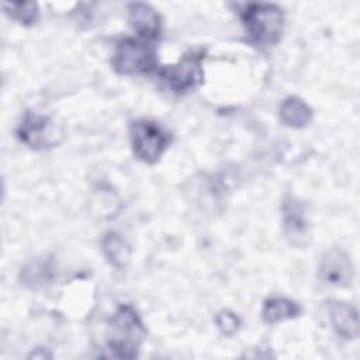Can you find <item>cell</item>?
Masks as SVG:
<instances>
[{"label": "cell", "mask_w": 360, "mask_h": 360, "mask_svg": "<svg viewBox=\"0 0 360 360\" xmlns=\"http://www.w3.org/2000/svg\"><path fill=\"white\" fill-rule=\"evenodd\" d=\"M110 356L120 359H135L146 338V328L138 312L129 304H121L108 321Z\"/></svg>", "instance_id": "6da1fadb"}, {"label": "cell", "mask_w": 360, "mask_h": 360, "mask_svg": "<svg viewBox=\"0 0 360 360\" xmlns=\"http://www.w3.org/2000/svg\"><path fill=\"white\" fill-rule=\"evenodd\" d=\"M246 34L255 45H276L284 31V13L273 3H250L240 11Z\"/></svg>", "instance_id": "7a4b0ae2"}, {"label": "cell", "mask_w": 360, "mask_h": 360, "mask_svg": "<svg viewBox=\"0 0 360 360\" xmlns=\"http://www.w3.org/2000/svg\"><path fill=\"white\" fill-rule=\"evenodd\" d=\"M112 66L124 76L149 73L158 66L156 48L141 38H122L115 45Z\"/></svg>", "instance_id": "3957f363"}, {"label": "cell", "mask_w": 360, "mask_h": 360, "mask_svg": "<svg viewBox=\"0 0 360 360\" xmlns=\"http://www.w3.org/2000/svg\"><path fill=\"white\" fill-rule=\"evenodd\" d=\"M129 135L134 155L148 165L158 163L170 143V134L158 122L146 118L131 122Z\"/></svg>", "instance_id": "277c9868"}, {"label": "cell", "mask_w": 360, "mask_h": 360, "mask_svg": "<svg viewBox=\"0 0 360 360\" xmlns=\"http://www.w3.org/2000/svg\"><path fill=\"white\" fill-rule=\"evenodd\" d=\"M204 58L205 51H190L177 63L160 68L158 76L170 91L174 94H184L202 83Z\"/></svg>", "instance_id": "5b68a950"}, {"label": "cell", "mask_w": 360, "mask_h": 360, "mask_svg": "<svg viewBox=\"0 0 360 360\" xmlns=\"http://www.w3.org/2000/svg\"><path fill=\"white\" fill-rule=\"evenodd\" d=\"M17 136L28 148L44 150L56 146L63 134L51 117L27 111L17 127Z\"/></svg>", "instance_id": "8992f818"}, {"label": "cell", "mask_w": 360, "mask_h": 360, "mask_svg": "<svg viewBox=\"0 0 360 360\" xmlns=\"http://www.w3.org/2000/svg\"><path fill=\"white\" fill-rule=\"evenodd\" d=\"M281 218L287 242L298 249L305 248L309 240V222L302 201L287 194L281 204Z\"/></svg>", "instance_id": "52a82bcc"}, {"label": "cell", "mask_w": 360, "mask_h": 360, "mask_svg": "<svg viewBox=\"0 0 360 360\" xmlns=\"http://www.w3.org/2000/svg\"><path fill=\"white\" fill-rule=\"evenodd\" d=\"M318 276L323 283L333 287L346 288L352 285L354 269L350 256L340 248L329 249L321 259Z\"/></svg>", "instance_id": "ba28073f"}, {"label": "cell", "mask_w": 360, "mask_h": 360, "mask_svg": "<svg viewBox=\"0 0 360 360\" xmlns=\"http://www.w3.org/2000/svg\"><path fill=\"white\" fill-rule=\"evenodd\" d=\"M128 21L138 38L145 41H156L162 34L160 14L146 3L128 4Z\"/></svg>", "instance_id": "9c48e42d"}, {"label": "cell", "mask_w": 360, "mask_h": 360, "mask_svg": "<svg viewBox=\"0 0 360 360\" xmlns=\"http://www.w3.org/2000/svg\"><path fill=\"white\" fill-rule=\"evenodd\" d=\"M328 314L333 330L343 339H356L359 336L357 309L339 300L328 301Z\"/></svg>", "instance_id": "30bf717a"}, {"label": "cell", "mask_w": 360, "mask_h": 360, "mask_svg": "<svg viewBox=\"0 0 360 360\" xmlns=\"http://www.w3.org/2000/svg\"><path fill=\"white\" fill-rule=\"evenodd\" d=\"M56 277L55 262L49 257L30 260L20 271V281L28 288L38 290L51 284Z\"/></svg>", "instance_id": "8fae6325"}, {"label": "cell", "mask_w": 360, "mask_h": 360, "mask_svg": "<svg viewBox=\"0 0 360 360\" xmlns=\"http://www.w3.org/2000/svg\"><path fill=\"white\" fill-rule=\"evenodd\" d=\"M280 120L287 127L305 128L312 121V110L302 98L290 96L280 104Z\"/></svg>", "instance_id": "7c38bea8"}, {"label": "cell", "mask_w": 360, "mask_h": 360, "mask_svg": "<svg viewBox=\"0 0 360 360\" xmlns=\"http://www.w3.org/2000/svg\"><path fill=\"white\" fill-rule=\"evenodd\" d=\"M101 252L111 266L122 269L129 262L132 250L129 243L120 233L107 232L101 238Z\"/></svg>", "instance_id": "4fadbf2b"}, {"label": "cell", "mask_w": 360, "mask_h": 360, "mask_svg": "<svg viewBox=\"0 0 360 360\" xmlns=\"http://www.w3.org/2000/svg\"><path fill=\"white\" fill-rule=\"evenodd\" d=\"M301 314V307L288 298L274 297L264 301L262 318L266 323H277L285 319L297 318Z\"/></svg>", "instance_id": "5bb4252c"}, {"label": "cell", "mask_w": 360, "mask_h": 360, "mask_svg": "<svg viewBox=\"0 0 360 360\" xmlns=\"http://www.w3.org/2000/svg\"><path fill=\"white\" fill-rule=\"evenodd\" d=\"M6 14L22 25H32L39 17V7L35 1H20V3H3Z\"/></svg>", "instance_id": "9a60e30c"}, {"label": "cell", "mask_w": 360, "mask_h": 360, "mask_svg": "<svg viewBox=\"0 0 360 360\" xmlns=\"http://www.w3.org/2000/svg\"><path fill=\"white\" fill-rule=\"evenodd\" d=\"M215 323L222 335L232 336L240 326V319L232 311H221L215 315Z\"/></svg>", "instance_id": "2e32d148"}]
</instances>
